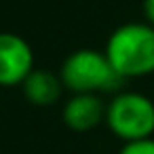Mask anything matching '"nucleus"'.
Returning a JSON list of instances; mask_svg holds the SVG:
<instances>
[{
  "label": "nucleus",
  "instance_id": "7ed1b4c3",
  "mask_svg": "<svg viewBox=\"0 0 154 154\" xmlns=\"http://www.w3.org/2000/svg\"><path fill=\"white\" fill-rule=\"evenodd\" d=\"M106 125L125 143L152 137L154 133V101L143 93H116L106 106Z\"/></svg>",
  "mask_w": 154,
  "mask_h": 154
},
{
  "label": "nucleus",
  "instance_id": "f257e3e1",
  "mask_svg": "<svg viewBox=\"0 0 154 154\" xmlns=\"http://www.w3.org/2000/svg\"><path fill=\"white\" fill-rule=\"evenodd\" d=\"M103 53L122 80L154 74V26L146 21L116 28Z\"/></svg>",
  "mask_w": 154,
  "mask_h": 154
},
{
  "label": "nucleus",
  "instance_id": "423d86ee",
  "mask_svg": "<svg viewBox=\"0 0 154 154\" xmlns=\"http://www.w3.org/2000/svg\"><path fill=\"white\" fill-rule=\"evenodd\" d=\"M23 95L32 106L47 108L59 101L63 91V80L59 74H53L49 70H32L30 76L23 80Z\"/></svg>",
  "mask_w": 154,
  "mask_h": 154
},
{
  "label": "nucleus",
  "instance_id": "39448f33",
  "mask_svg": "<svg viewBox=\"0 0 154 154\" xmlns=\"http://www.w3.org/2000/svg\"><path fill=\"white\" fill-rule=\"evenodd\" d=\"M106 106L97 93H74L63 106V122L72 131H91L106 120Z\"/></svg>",
  "mask_w": 154,
  "mask_h": 154
},
{
  "label": "nucleus",
  "instance_id": "f03ea898",
  "mask_svg": "<svg viewBox=\"0 0 154 154\" xmlns=\"http://www.w3.org/2000/svg\"><path fill=\"white\" fill-rule=\"evenodd\" d=\"M63 87L72 93H106L116 89L122 78L112 68L106 53L95 49H78L70 53L59 70Z\"/></svg>",
  "mask_w": 154,
  "mask_h": 154
},
{
  "label": "nucleus",
  "instance_id": "20e7f679",
  "mask_svg": "<svg viewBox=\"0 0 154 154\" xmlns=\"http://www.w3.org/2000/svg\"><path fill=\"white\" fill-rule=\"evenodd\" d=\"M34 70V51L30 42L13 32H0V87L23 85Z\"/></svg>",
  "mask_w": 154,
  "mask_h": 154
},
{
  "label": "nucleus",
  "instance_id": "6e6552de",
  "mask_svg": "<svg viewBox=\"0 0 154 154\" xmlns=\"http://www.w3.org/2000/svg\"><path fill=\"white\" fill-rule=\"evenodd\" d=\"M143 15H146L148 23L154 26V0H143Z\"/></svg>",
  "mask_w": 154,
  "mask_h": 154
},
{
  "label": "nucleus",
  "instance_id": "0eeeda50",
  "mask_svg": "<svg viewBox=\"0 0 154 154\" xmlns=\"http://www.w3.org/2000/svg\"><path fill=\"white\" fill-rule=\"evenodd\" d=\"M118 154H154V139L146 137V139H135V141H127Z\"/></svg>",
  "mask_w": 154,
  "mask_h": 154
}]
</instances>
